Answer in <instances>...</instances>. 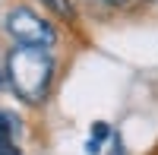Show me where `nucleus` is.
<instances>
[{"label":"nucleus","instance_id":"1","mask_svg":"<svg viewBox=\"0 0 158 155\" xmlns=\"http://www.w3.org/2000/svg\"><path fill=\"white\" fill-rule=\"evenodd\" d=\"M6 79L22 101L38 105L51 92V79H54V57L48 48L38 44H16L6 54Z\"/></svg>","mask_w":158,"mask_h":155},{"label":"nucleus","instance_id":"2","mask_svg":"<svg viewBox=\"0 0 158 155\" xmlns=\"http://www.w3.org/2000/svg\"><path fill=\"white\" fill-rule=\"evenodd\" d=\"M6 32L16 38L19 44H38V48H51L57 41V32L48 19H41L38 13L25 10V6H13L6 13Z\"/></svg>","mask_w":158,"mask_h":155},{"label":"nucleus","instance_id":"3","mask_svg":"<svg viewBox=\"0 0 158 155\" xmlns=\"http://www.w3.org/2000/svg\"><path fill=\"white\" fill-rule=\"evenodd\" d=\"M41 6L51 13V16L63 19V22H73V19H76V6H73V0H41Z\"/></svg>","mask_w":158,"mask_h":155},{"label":"nucleus","instance_id":"4","mask_svg":"<svg viewBox=\"0 0 158 155\" xmlns=\"http://www.w3.org/2000/svg\"><path fill=\"white\" fill-rule=\"evenodd\" d=\"M13 149V117L0 111V152Z\"/></svg>","mask_w":158,"mask_h":155},{"label":"nucleus","instance_id":"5","mask_svg":"<svg viewBox=\"0 0 158 155\" xmlns=\"http://www.w3.org/2000/svg\"><path fill=\"white\" fill-rule=\"evenodd\" d=\"M101 3H108V6H127L130 0H101Z\"/></svg>","mask_w":158,"mask_h":155},{"label":"nucleus","instance_id":"6","mask_svg":"<svg viewBox=\"0 0 158 155\" xmlns=\"http://www.w3.org/2000/svg\"><path fill=\"white\" fill-rule=\"evenodd\" d=\"M3 82H6V67H0V89H3Z\"/></svg>","mask_w":158,"mask_h":155},{"label":"nucleus","instance_id":"7","mask_svg":"<svg viewBox=\"0 0 158 155\" xmlns=\"http://www.w3.org/2000/svg\"><path fill=\"white\" fill-rule=\"evenodd\" d=\"M0 155H19V152H16V149H10V152H0Z\"/></svg>","mask_w":158,"mask_h":155}]
</instances>
